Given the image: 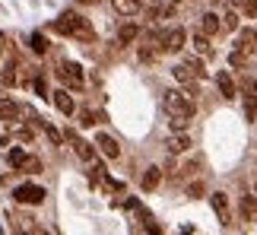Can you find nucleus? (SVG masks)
Instances as JSON below:
<instances>
[{"label": "nucleus", "instance_id": "1", "mask_svg": "<svg viewBox=\"0 0 257 235\" xmlns=\"http://www.w3.org/2000/svg\"><path fill=\"white\" fill-rule=\"evenodd\" d=\"M51 29L54 32H61V35H73V38H83V42H92L95 38V32L89 29V23L83 16H76V13H61L51 23Z\"/></svg>", "mask_w": 257, "mask_h": 235}, {"label": "nucleus", "instance_id": "2", "mask_svg": "<svg viewBox=\"0 0 257 235\" xmlns=\"http://www.w3.org/2000/svg\"><path fill=\"white\" fill-rule=\"evenodd\" d=\"M165 111L172 118H187V121H191L197 114V99L184 89H169L165 92Z\"/></svg>", "mask_w": 257, "mask_h": 235}, {"label": "nucleus", "instance_id": "3", "mask_svg": "<svg viewBox=\"0 0 257 235\" xmlns=\"http://www.w3.org/2000/svg\"><path fill=\"white\" fill-rule=\"evenodd\" d=\"M184 42H187V32H184V29H169V32H159V35H156V48H159V51H172V54L181 51Z\"/></svg>", "mask_w": 257, "mask_h": 235}, {"label": "nucleus", "instance_id": "4", "mask_svg": "<svg viewBox=\"0 0 257 235\" xmlns=\"http://www.w3.org/2000/svg\"><path fill=\"white\" fill-rule=\"evenodd\" d=\"M57 76H61V83H64V89H83V83H86V76H83V67L80 64H61L57 67Z\"/></svg>", "mask_w": 257, "mask_h": 235}, {"label": "nucleus", "instance_id": "5", "mask_svg": "<svg viewBox=\"0 0 257 235\" xmlns=\"http://www.w3.org/2000/svg\"><path fill=\"white\" fill-rule=\"evenodd\" d=\"M16 203H26V207H35V203L45 200V188H38V184H19L13 191Z\"/></svg>", "mask_w": 257, "mask_h": 235}, {"label": "nucleus", "instance_id": "6", "mask_svg": "<svg viewBox=\"0 0 257 235\" xmlns=\"http://www.w3.org/2000/svg\"><path fill=\"white\" fill-rule=\"evenodd\" d=\"M137 35H140V26H134V23H124V26L114 32V45H117V48H131V45L137 42Z\"/></svg>", "mask_w": 257, "mask_h": 235}, {"label": "nucleus", "instance_id": "7", "mask_svg": "<svg viewBox=\"0 0 257 235\" xmlns=\"http://www.w3.org/2000/svg\"><path fill=\"white\" fill-rule=\"evenodd\" d=\"M64 137H67V143H73V153L80 156L83 162H89V159H92V146H89V143H86V140H83V137L76 134V131H67Z\"/></svg>", "mask_w": 257, "mask_h": 235}, {"label": "nucleus", "instance_id": "8", "mask_svg": "<svg viewBox=\"0 0 257 235\" xmlns=\"http://www.w3.org/2000/svg\"><path fill=\"white\" fill-rule=\"evenodd\" d=\"M165 146H169V153L181 156V153L191 150V137H187V131H175V134L169 137V140H165Z\"/></svg>", "mask_w": 257, "mask_h": 235}, {"label": "nucleus", "instance_id": "9", "mask_svg": "<svg viewBox=\"0 0 257 235\" xmlns=\"http://www.w3.org/2000/svg\"><path fill=\"white\" fill-rule=\"evenodd\" d=\"M95 146L108 156V159H117V156H121V146H117V140H114L111 134H98L95 137Z\"/></svg>", "mask_w": 257, "mask_h": 235}, {"label": "nucleus", "instance_id": "10", "mask_svg": "<svg viewBox=\"0 0 257 235\" xmlns=\"http://www.w3.org/2000/svg\"><path fill=\"white\" fill-rule=\"evenodd\" d=\"M172 76H175L181 86H187V89H191V95H197V89H194V73H191V67H187V64H178L175 70H172Z\"/></svg>", "mask_w": 257, "mask_h": 235}, {"label": "nucleus", "instance_id": "11", "mask_svg": "<svg viewBox=\"0 0 257 235\" xmlns=\"http://www.w3.org/2000/svg\"><path fill=\"white\" fill-rule=\"evenodd\" d=\"M235 51L254 54V29H244V32H238V38H235Z\"/></svg>", "mask_w": 257, "mask_h": 235}, {"label": "nucleus", "instance_id": "12", "mask_svg": "<svg viewBox=\"0 0 257 235\" xmlns=\"http://www.w3.org/2000/svg\"><path fill=\"white\" fill-rule=\"evenodd\" d=\"M111 7H114V13H121V16H137L140 13V0H111Z\"/></svg>", "mask_w": 257, "mask_h": 235}, {"label": "nucleus", "instance_id": "13", "mask_svg": "<svg viewBox=\"0 0 257 235\" xmlns=\"http://www.w3.org/2000/svg\"><path fill=\"white\" fill-rule=\"evenodd\" d=\"M210 203H213V210L219 213V219H222V222H229V197H225L222 191H216L213 197H210Z\"/></svg>", "mask_w": 257, "mask_h": 235}, {"label": "nucleus", "instance_id": "14", "mask_svg": "<svg viewBox=\"0 0 257 235\" xmlns=\"http://www.w3.org/2000/svg\"><path fill=\"white\" fill-rule=\"evenodd\" d=\"M51 99H54V108L61 111V114H73V99L67 95V89H57Z\"/></svg>", "mask_w": 257, "mask_h": 235}, {"label": "nucleus", "instance_id": "15", "mask_svg": "<svg viewBox=\"0 0 257 235\" xmlns=\"http://www.w3.org/2000/svg\"><path fill=\"white\" fill-rule=\"evenodd\" d=\"M162 181V169H156V165H150V169L143 172V191H156Z\"/></svg>", "mask_w": 257, "mask_h": 235}, {"label": "nucleus", "instance_id": "16", "mask_svg": "<svg viewBox=\"0 0 257 235\" xmlns=\"http://www.w3.org/2000/svg\"><path fill=\"white\" fill-rule=\"evenodd\" d=\"M216 86H219V92L225 95V99H235V83H232V76L225 73V70L216 73Z\"/></svg>", "mask_w": 257, "mask_h": 235}, {"label": "nucleus", "instance_id": "17", "mask_svg": "<svg viewBox=\"0 0 257 235\" xmlns=\"http://www.w3.org/2000/svg\"><path fill=\"white\" fill-rule=\"evenodd\" d=\"M19 114V105L13 99H7V95H0V121H13Z\"/></svg>", "mask_w": 257, "mask_h": 235}, {"label": "nucleus", "instance_id": "18", "mask_svg": "<svg viewBox=\"0 0 257 235\" xmlns=\"http://www.w3.org/2000/svg\"><path fill=\"white\" fill-rule=\"evenodd\" d=\"M241 216H244V222H254L257 219V197H251V194H244V197H241Z\"/></svg>", "mask_w": 257, "mask_h": 235}, {"label": "nucleus", "instance_id": "19", "mask_svg": "<svg viewBox=\"0 0 257 235\" xmlns=\"http://www.w3.org/2000/svg\"><path fill=\"white\" fill-rule=\"evenodd\" d=\"M194 51L200 54V57H210V54H213V48H210V38H206L203 32H197V35H194Z\"/></svg>", "mask_w": 257, "mask_h": 235}, {"label": "nucleus", "instance_id": "20", "mask_svg": "<svg viewBox=\"0 0 257 235\" xmlns=\"http://www.w3.org/2000/svg\"><path fill=\"white\" fill-rule=\"evenodd\" d=\"M200 26H203V35H216L222 29V23H219V16H216V13H206Z\"/></svg>", "mask_w": 257, "mask_h": 235}, {"label": "nucleus", "instance_id": "21", "mask_svg": "<svg viewBox=\"0 0 257 235\" xmlns=\"http://www.w3.org/2000/svg\"><path fill=\"white\" fill-rule=\"evenodd\" d=\"M222 29H229V32H238V10H225L222 13Z\"/></svg>", "mask_w": 257, "mask_h": 235}, {"label": "nucleus", "instance_id": "22", "mask_svg": "<svg viewBox=\"0 0 257 235\" xmlns=\"http://www.w3.org/2000/svg\"><path fill=\"white\" fill-rule=\"evenodd\" d=\"M232 7L235 10H244V16H248V19L257 13V0H232Z\"/></svg>", "mask_w": 257, "mask_h": 235}, {"label": "nucleus", "instance_id": "23", "mask_svg": "<svg viewBox=\"0 0 257 235\" xmlns=\"http://www.w3.org/2000/svg\"><path fill=\"white\" fill-rule=\"evenodd\" d=\"M89 181H105V169H102V165H98V162H92V159H89Z\"/></svg>", "mask_w": 257, "mask_h": 235}, {"label": "nucleus", "instance_id": "24", "mask_svg": "<svg viewBox=\"0 0 257 235\" xmlns=\"http://www.w3.org/2000/svg\"><path fill=\"white\" fill-rule=\"evenodd\" d=\"M7 159H10V165H13V169H19V165L26 162V150H19V146H16V150L7 153Z\"/></svg>", "mask_w": 257, "mask_h": 235}, {"label": "nucleus", "instance_id": "25", "mask_svg": "<svg viewBox=\"0 0 257 235\" xmlns=\"http://www.w3.org/2000/svg\"><path fill=\"white\" fill-rule=\"evenodd\" d=\"M29 42H32V51H35V54H45V51H48V42H45V35H42V32H35L32 38H29Z\"/></svg>", "mask_w": 257, "mask_h": 235}, {"label": "nucleus", "instance_id": "26", "mask_svg": "<svg viewBox=\"0 0 257 235\" xmlns=\"http://www.w3.org/2000/svg\"><path fill=\"white\" fill-rule=\"evenodd\" d=\"M244 111H248V121H257V95H244Z\"/></svg>", "mask_w": 257, "mask_h": 235}, {"label": "nucleus", "instance_id": "27", "mask_svg": "<svg viewBox=\"0 0 257 235\" xmlns=\"http://www.w3.org/2000/svg\"><path fill=\"white\" fill-rule=\"evenodd\" d=\"M38 169H42V162H38V159H32V156H26V162L19 165V172H29V175H35Z\"/></svg>", "mask_w": 257, "mask_h": 235}, {"label": "nucleus", "instance_id": "28", "mask_svg": "<svg viewBox=\"0 0 257 235\" xmlns=\"http://www.w3.org/2000/svg\"><path fill=\"white\" fill-rule=\"evenodd\" d=\"M38 124H42V131L48 134V140H51V143H57V146H61V140H64V137H61V134H57V131H54V127H51V124H45V121H38Z\"/></svg>", "mask_w": 257, "mask_h": 235}, {"label": "nucleus", "instance_id": "29", "mask_svg": "<svg viewBox=\"0 0 257 235\" xmlns=\"http://www.w3.org/2000/svg\"><path fill=\"white\" fill-rule=\"evenodd\" d=\"M187 67H191V73L197 76V80H203V76H206V70H203V64H200V61H194V57H187Z\"/></svg>", "mask_w": 257, "mask_h": 235}, {"label": "nucleus", "instance_id": "30", "mask_svg": "<svg viewBox=\"0 0 257 235\" xmlns=\"http://www.w3.org/2000/svg\"><path fill=\"white\" fill-rule=\"evenodd\" d=\"M80 124H83V127H92V124H95V114L89 111V108H83V111H80Z\"/></svg>", "mask_w": 257, "mask_h": 235}, {"label": "nucleus", "instance_id": "31", "mask_svg": "<svg viewBox=\"0 0 257 235\" xmlns=\"http://www.w3.org/2000/svg\"><path fill=\"white\" fill-rule=\"evenodd\" d=\"M169 118H172V114H169ZM169 124H172V131H187V124H191V121H187V118H172Z\"/></svg>", "mask_w": 257, "mask_h": 235}, {"label": "nucleus", "instance_id": "32", "mask_svg": "<svg viewBox=\"0 0 257 235\" xmlns=\"http://www.w3.org/2000/svg\"><path fill=\"white\" fill-rule=\"evenodd\" d=\"M244 61H248V54H241V51H232V54H229V64H232V67H241Z\"/></svg>", "mask_w": 257, "mask_h": 235}, {"label": "nucleus", "instance_id": "33", "mask_svg": "<svg viewBox=\"0 0 257 235\" xmlns=\"http://www.w3.org/2000/svg\"><path fill=\"white\" fill-rule=\"evenodd\" d=\"M4 83H7V86H13V83H16V64H10V67H7V73H4Z\"/></svg>", "mask_w": 257, "mask_h": 235}, {"label": "nucleus", "instance_id": "34", "mask_svg": "<svg viewBox=\"0 0 257 235\" xmlns=\"http://www.w3.org/2000/svg\"><path fill=\"white\" fill-rule=\"evenodd\" d=\"M13 131H16L19 140H32V131H29V127H13Z\"/></svg>", "mask_w": 257, "mask_h": 235}, {"label": "nucleus", "instance_id": "35", "mask_svg": "<svg viewBox=\"0 0 257 235\" xmlns=\"http://www.w3.org/2000/svg\"><path fill=\"white\" fill-rule=\"evenodd\" d=\"M35 92H38V95H48V86H45V80H35Z\"/></svg>", "mask_w": 257, "mask_h": 235}, {"label": "nucleus", "instance_id": "36", "mask_svg": "<svg viewBox=\"0 0 257 235\" xmlns=\"http://www.w3.org/2000/svg\"><path fill=\"white\" fill-rule=\"evenodd\" d=\"M203 191V184L200 181H197V184H191V188H187V194H191V197H194V194H200Z\"/></svg>", "mask_w": 257, "mask_h": 235}, {"label": "nucleus", "instance_id": "37", "mask_svg": "<svg viewBox=\"0 0 257 235\" xmlns=\"http://www.w3.org/2000/svg\"><path fill=\"white\" fill-rule=\"evenodd\" d=\"M76 4H98V0H76Z\"/></svg>", "mask_w": 257, "mask_h": 235}, {"label": "nucleus", "instance_id": "38", "mask_svg": "<svg viewBox=\"0 0 257 235\" xmlns=\"http://www.w3.org/2000/svg\"><path fill=\"white\" fill-rule=\"evenodd\" d=\"M254 51H257V29H254Z\"/></svg>", "mask_w": 257, "mask_h": 235}, {"label": "nucleus", "instance_id": "39", "mask_svg": "<svg viewBox=\"0 0 257 235\" xmlns=\"http://www.w3.org/2000/svg\"><path fill=\"white\" fill-rule=\"evenodd\" d=\"M254 188H257V181H254Z\"/></svg>", "mask_w": 257, "mask_h": 235}]
</instances>
